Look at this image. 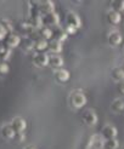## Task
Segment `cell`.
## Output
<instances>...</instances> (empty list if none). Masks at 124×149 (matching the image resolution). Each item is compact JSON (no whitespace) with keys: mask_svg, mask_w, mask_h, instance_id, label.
Returning <instances> with one entry per match:
<instances>
[{"mask_svg":"<svg viewBox=\"0 0 124 149\" xmlns=\"http://www.w3.org/2000/svg\"><path fill=\"white\" fill-rule=\"evenodd\" d=\"M48 50H50L53 54H55V55H58L60 52L62 51V42H60V41H57V40H50L49 41V47H48Z\"/></svg>","mask_w":124,"mask_h":149,"instance_id":"e0dca14e","label":"cell"},{"mask_svg":"<svg viewBox=\"0 0 124 149\" xmlns=\"http://www.w3.org/2000/svg\"><path fill=\"white\" fill-rule=\"evenodd\" d=\"M55 78L57 81H60V83H67V81L71 79V73L67 70V69H56L55 70Z\"/></svg>","mask_w":124,"mask_h":149,"instance_id":"7c38bea8","label":"cell"},{"mask_svg":"<svg viewBox=\"0 0 124 149\" xmlns=\"http://www.w3.org/2000/svg\"><path fill=\"white\" fill-rule=\"evenodd\" d=\"M25 149H38V148H36L35 146H32V144H31V146H27Z\"/></svg>","mask_w":124,"mask_h":149,"instance_id":"1f68e13d","label":"cell"},{"mask_svg":"<svg viewBox=\"0 0 124 149\" xmlns=\"http://www.w3.org/2000/svg\"><path fill=\"white\" fill-rule=\"evenodd\" d=\"M120 15H122V19H124V11H123V12H122Z\"/></svg>","mask_w":124,"mask_h":149,"instance_id":"836d02e7","label":"cell"},{"mask_svg":"<svg viewBox=\"0 0 124 149\" xmlns=\"http://www.w3.org/2000/svg\"><path fill=\"white\" fill-rule=\"evenodd\" d=\"M10 72V65L7 62H0V75H6Z\"/></svg>","mask_w":124,"mask_h":149,"instance_id":"4316f807","label":"cell"},{"mask_svg":"<svg viewBox=\"0 0 124 149\" xmlns=\"http://www.w3.org/2000/svg\"><path fill=\"white\" fill-rule=\"evenodd\" d=\"M34 45H35V41H33L32 39H25L22 40L21 42V46L25 51H31V50H34Z\"/></svg>","mask_w":124,"mask_h":149,"instance_id":"cb8c5ba5","label":"cell"},{"mask_svg":"<svg viewBox=\"0 0 124 149\" xmlns=\"http://www.w3.org/2000/svg\"><path fill=\"white\" fill-rule=\"evenodd\" d=\"M82 118H83V123L86 126H90V127L91 126H95L99 121V116L96 114V111L92 110V109H86L83 113Z\"/></svg>","mask_w":124,"mask_h":149,"instance_id":"277c9868","label":"cell"},{"mask_svg":"<svg viewBox=\"0 0 124 149\" xmlns=\"http://www.w3.org/2000/svg\"><path fill=\"white\" fill-rule=\"evenodd\" d=\"M120 68H122V69H123V72H124V62L122 63V67H120Z\"/></svg>","mask_w":124,"mask_h":149,"instance_id":"d6a6232c","label":"cell"},{"mask_svg":"<svg viewBox=\"0 0 124 149\" xmlns=\"http://www.w3.org/2000/svg\"><path fill=\"white\" fill-rule=\"evenodd\" d=\"M100 135L104 137L105 141H108V139H113L117 137V135H118V130H117V127H114L113 125H106L104 129H102L101 133Z\"/></svg>","mask_w":124,"mask_h":149,"instance_id":"52a82bcc","label":"cell"},{"mask_svg":"<svg viewBox=\"0 0 124 149\" xmlns=\"http://www.w3.org/2000/svg\"><path fill=\"white\" fill-rule=\"evenodd\" d=\"M0 135L4 139H15V136H16V132L12 129V126L9 125H4L1 130H0Z\"/></svg>","mask_w":124,"mask_h":149,"instance_id":"8fae6325","label":"cell"},{"mask_svg":"<svg viewBox=\"0 0 124 149\" xmlns=\"http://www.w3.org/2000/svg\"><path fill=\"white\" fill-rule=\"evenodd\" d=\"M43 26L45 27H58L60 26V17L55 12H50L46 15H43Z\"/></svg>","mask_w":124,"mask_h":149,"instance_id":"3957f363","label":"cell"},{"mask_svg":"<svg viewBox=\"0 0 124 149\" xmlns=\"http://www.w3.org/2000/svg\"><path fill=\"white\" fill-rule=\"evenodd\" d=\"M111 109L114 113H122L124 110V101L123 100H114L111 103Z\"/></svg>","mask_w":124,"mask_h":149,"instance_id":"44dd1931","label":"cell"},{"mask_svg":"<svg viewBox=\"0 0 124 149\" xmlns=\"http://www.w3.org/2000/svg\"><path fill=\"white\" fill-rule=\"evenodd\" d=\"M15 139H16L18 143L25 142V139H26V133H25V132H20V133H16V136H15Z\"/></svg>","mask_w":124,"mask_h":149,"instance_id":"f1b7e54d","label":"cell"},{"mask_svg":"<svg viewBox=\"0 0 124 149\" xmlns=\"http://www.w3.org/2000/svg\"><path fill=\"white\" fill-rule=\"evenodd\" d=\"M5 42H6V47L7 49H15V47H17L21 45V42H22V39H21V36L17 35V34H15V33H11L6 36V39H5Z\"/></svg>","mask_w":124,"mask_h":149,"instance_id":"9c48e42d","label":"cell"},{"mask_svg":"<svg viewBox=\"0 0 124 149\" xmlns=\"http://www.w3.org/2000/svg\"><path fill=\"white\" fill-rule=\"evenodd\" d=\"M111 75H112L113 80L118 81V83L124 81V72H123V69L120 68V67H119V68H114L112 70V73H111Z\"/></svg>","mask_w":124,"mask_h":149,"instance_id":"7402d4cb","label":"cell"},{"mask_svg":"<svg viewBox=\"0 0 124 149\" xmlns=\"http://www.w3.org/2000/svg\"><path fill=\"white\" fill-rule=\"evenodd\" d=\"M107 21L111 24H119L120 21H122V15L119 12H116V11L111 10V11L107 12Z\"/></svg>","mask_w":124,"mask_h":149,"instance_id":"2e32d148","label":"cell"},{"mask_svg":"<svg viewBox=\"0 0 124 149\" xmlns=\"http://www.w3.org/2000/svg\"><path fill=\"white\" fill-rule=\"evenodd\" d=\"M48 47H49V41L44 40V39H41V38L35 41V45H34V50H35V51L44 52Z\"/></svg>","mask_w":124,"mask_h":149,"instance_id":"ffe728a7","label":"cell"},{"mask_svg":"<svg viewBox=\"0 0 124 149\" xmlns=\"http://www.w3.org/2000/svg\"><path fill=\"white\" fill-rule=\"evenodd\" d=\"M39 11L41 15L55 12V5L53 1H41L39 3Z\"/></svg>","mask_w":124,"mask_h":149,"instance_id":"5bb4252c","label":"cell"},{"mask_svg":"<svg viewBox=\"0 0 124 149\" xmlns=\"http://www.w3.org/2000/svg\"><path fill=\"white\" fill-rule=\"evenodd\" d=\"M86 102H88L86 96L82 91H79V90L78 91H73L72 95H71V97H69L71 106L73 108H76V109H80V108L85 107Z\"/></svg>","mask_w":124,"mask_h":149,"instance_id":"6da1fadb","label":"cell"},{"mask_svg":"<svg viewBox=\"0 0 124 149\" xmlns=\"http://www.w3.org/2000/svg\"><path fill=\"white\" fill-rule=\"evenodd\" d=\"M12 126V129L15 130V132L16 133H20V132H25L26 129H27V123L23 118H21V116H16V118H13L12 120H11V124Z\"/></svg>","mask_w":124,"mask_h":149,"instance_id":"5b68a950","label":"cell"},{"mask_svg":"<svg viewBox=\"0 0 124 149\" xmlns=\"http://www.w3.org/2000/svg\"><path fill=\"white\" fill-rule=\"evenodd\" d=\"M0 23H1V26L6 29V32L7 33H12V31H13V26H12V23H11V21H9V19H1L0 21Z\"/></svg>","mask_w":124,"mask_h":149,"instance_id":"484cf974","label":"cell"},{"mask_svg":"<svg viewBox=\"0 0 124 149\" xmlns=\"http://www.w3.org/2000/svg\"><path fill=\"white\" fill-rule=\"evenodd\" d=\"M7 35H9V34H7L6 29L1 26V23H0V41H1V40H5Z\"/></svg>","mask_w":124,"mask_h":149,"instance_id":"f546056e","label":"cell"},{"mask_svg":"<svg viewBox=\"0 0 124 149\" xmlns=\"http://www.w3.org/2000/svg\"><path fill=\"white\" fill-rule=\"evenodd\" d=\"M85 149H105V139L101 135L96 133L92 135L90 139L88 141V144Z\"/></svg>","mask_w":124,"mask_h":149,"instance_id":"7a4b0ae2","label":"cell"},{"mask_svg":"<svg viewBox=\"0 0 124 149\" xmlns=\"http://www.w3.org/2000/svg\"><path fill=\"white\" fill-rule=\"evenodd\" d=\"M111 9H112V11L122 13L124 11V1L123 0H116V1H112L111 3Z\"/></svg>","mask_w":124,"mask_h":149,"instance_id":"603a6c76","label":"cell"},{"mask_svg":"<svg viewBox=\"0 0 124 149\" xmlns=\"http://www.w3.org/2000/svg\"><path fill=\"white\" fill-rule=\"evenodd\" d=\"M68 38L67 33L64 32V29H61V28H57L56 31H54V40H57L60 42H63L66 41Z\"/></svg>","mask_w":124,"mask_h":149,"instance_id":"ac0fdd59","label":"cell"},{"mask_svg":"<svg viewBox=\"0 0 124 149\" xmlns=\"http://www.w3.org/2000/svg\"><path fill=\"white\" fill-rule=\"evenodd\" d=\"M49 58L50 55L45 54V52H38L33 56V63L36 67H46L49 65Z\"/></svg>","mask_w":124,"mask_h":149,"instance_id":"ba28073f","label":"cell"},{"mask_svg":"<svg viewBox=\"0 0 124 149\" xmlns=\"http://www.w3.org/2000/svg\"><path fill=\"white\" fill-rule=\"evenodd\" d=\"M12 55V50L7 49L6 46L0 47V62H7Z\"/></svg>","mask_w":124,"mask_h":149,"instance_id":"d6986e66","label":"cell"},{"mask_svg":"<svg viewBox=\"0 0 124 149\" xmlns=\"http://www.w3.org/2000/svg\"><path fill=\"white\" fill-rule=\"evenodd\" d=\"M66 22H67L68 26H72L77 29H79L82 27V19H80V17L73 11L67 12V15H66Z\"/></svg>","mask_w":124,"mask_h":149,"instance_id":"8992f818","label":"cell"},{"mask_svg":"<svg viewBox=\"0 0 124 149\" xmlns=\"http://www.w3.org/2000/svg\"><path fill=\"white\" fill-rule=\"evenodd\" d=\"M119 148V141L117 138L105 141V149H118Z\"/></svg>","mask_w":124,"mask_h":149,"instance_id":"d4e9b609","label":"cell"},{"mask_svg":"<svg viewBox=\"0 0 124 149\" xmlns=\"http://www.w3.org/2000/svg\"><path fill=\"white\" fill-rule=\"evenodd\" d=\"M64 29V32L67 33V35H73V34H76L78 29L74 28V27H72V26H68V24H66V27L63 28Z\"/></svg>","mask_w":124,"mask_h":149,"instance_id":"83f0119b","label":"cell"},{"mask_svg":"<svg viewBox=\"0 0 124 149\" xmlns=\"http://www.w3.org/2000/svg\"><path fill=\"white\" fill-rule=\"evenodd\" d=\"M39 35H40V38L44 39V40H53L54 39V31L51 28L49 27H45V26H43L40 29H39Z\"/></svg>","mask_w":124,"mask_h":149,"instance_id":"9a60e30c","label":"cell"},{"mask_svg":"<svg viewBox=\"0 0 124 149\" xmlns=\"http://www.w3.org/2000/svg\"><path fill=\"white\" fill-rule=\"evenodd\" d=\"M123 38H122V34L117 31H113V32H109L108 35H107V41L111 46H118L119 44L122 42Z\"/></svg>","mask_w":124,"mask_h":149,"instance_id":"30bf717a","label":"cell"},{"mask_svg":"<svg viewBox=\"0 0 124 149\" xmlns=\"http://www.w3.org/2000/svg\"><path fill=\"white\" fill-rule=\"evenodd\" d=\"M49 65L53 67L55 69H60L61 67L63 65V58L60 56V55H50V58H49Z\"/></svg>","mask_w":124,"mask_h":149,"instance_id":"4fadbf2b","label":"cell"},{"mask_svg":"<svg viewBox=\"0 0 124 149\" xmlns=\"http://www.w3.org/2000/svg\"><path fill=\"white\" fill-rule=\"evenodd\" d=\"M118 91L124 95V81H120V83H118Z\"/></svg>","mask_w":124,"mask_h":149,"instance_id":"4dcf8cb0","label":"cell"}]
</instances>
